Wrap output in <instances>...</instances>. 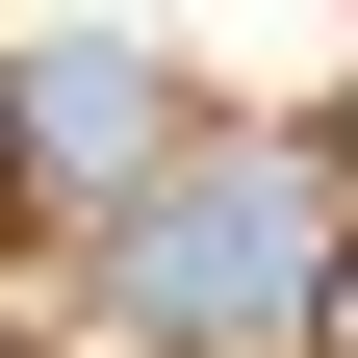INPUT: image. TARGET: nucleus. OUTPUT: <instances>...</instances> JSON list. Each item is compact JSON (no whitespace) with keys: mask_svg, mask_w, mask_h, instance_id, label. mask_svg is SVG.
<instances>
[{"mask_svg":"<svg viewBox=\"0 0 358 358\" xmlns=\"http://www.w3.org/2000/svg\"><path fill=\"white\" fill-rule=\"evenodd\" d=\"M333 231H358V128H179L154 205L77 231V307L128 358H282L307 282H333Z\"/></svg>","mask_w":358,"mask_h":358,"instance_id":"1","label":"nucleus"},{"mask_svg":"<svg viewBox=\"0 0 358 358\" xmlns=\"http://www.w3.org/2000/svg\"><path fill=\"white\" fill-rule=\"evenodd\" d=\"M154 154H179V77L154 52H26V205H154Z\"/></svg>","mask_w":358,"mask_h":358,"instance_id":"2","label":"nucleus"},{"mask_svg":"<svg viewBox=\"0 0 358 358\" xmlns=\"http://www.w3.org/2000/svg\"><path fill=\"white\" fill-rule=\"evenodd\" d=\"M307 358H358V231H333V282H307Z\"/></svg>","mask_w":358,"mask_h":358,"instance_id":"3","label":"nucleus"},{"mask_svg":"<svg viewBox=\"0 0 358 358\" xmlns=\"http://www.w3.org/2000/svg\"><path fill=\"white\" fill-rule=\"evenodd\" d=\"M0 205H26V77H0Z\"/></svg>","mask_w":358,"mask_h":358,"instance_id":"4","label":"nucleus"}]
</instances>
